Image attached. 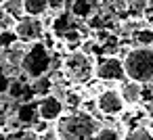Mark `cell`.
Returning a JSON list of instances; mask_svg holds the SVG:
<instances>
[{
    "label": "cell",
    "mask_w": 153,
    "mask_h": 140,
    "mask_svg": "<svg viewBox=\"0 0 153 140\" xmlns=\"http://www.w3.org/2000/svg\"><path fill=\"white\" fill-rule=\"evenodd\" d=\"M55 132L59 140H94L99 130L97 119L86 111H69L63 113L55 121Z\"/></svg>",
    "instance_id": "cell-1"
},
{
    "label": "cell",
    "mask_w": 153,
    "mask_h": 140,
    "mask_svg": "<svg viewBox=\"0 0 153 140\" xmlns=\"http://www.w3.org/2000/svg\"><path fill=\"white\" fill-rule=\"evenodd\" d=\"M122 63H124L126 80L136 82L140 86L153 82V48L151 46H134L126 50Z\"/></svg>",
    "instance_id": "cell-2"
},
{
    "label": "cell",
    "mask_w": 153,
    "mask_h": 140,
    "mask_svg": "<svg viewBox=\"0 0 153 140\" xmlns=\"http://www.w3.org/2000/svg\"><path fill=\"white\" fill-rule=\"evenodd\" d=\"M63 73L67 80H71L76 84H86L94 75V61L90 55H86L82 50L69 52L63 59Z\"/></svg>",
    "instance_id": "cell-3"
},
{
    "label": "cell",
    "mask_w": 153,
    "mask_h": 140,
    "mask_svg": "<svg viewBox=\"0 0 153 140\" xmlns=\"http://www.w3.org/2000/svg\"><path fill=\"white\" fill-rule=\"evenodd\" d=\"M19 67L23 69V73H27L34 80L44 77L46 71L51 69V52H48V48L42 42H34L23 52V59H21V65Z\"/></svg>",
    "instance_id": "cell-4"
},
{
    "label": "cell",
    "mask_w": 153,
    "mask_h": 140,
    "mask_svg": "<svg viewBox=\"0 0 153 140\" xmlns=\"http://www.w3.org/2000/svg\"><path fill=\"white\" fill-rule=\"evenodd\" d=\"M94 75L101 82H124L126 80V71H124L122 59L117 55L103 57L99 63H94Z\"/></svg>",
    "instance_id": "cell-5"
},
{
    "label": "cell",
    "mask_w": 153,
    "mask_h": 140,
    "mask_svg": "<svg viewBox=\"0 0 153 140\" xmlns=\"http://www.w3.org/2000/svg\"><path fill=\"white\" fill-rule=\"evenodd\" d=\"M13 34H15L17 40L34 44V42H40V40H42L44 25H42L40 19H34V17H21L19 21H15Z\"/></svg>",
    "instance_id": "cell-6"
},
{
    "label": "cell",
    "mask_w": 153,
    "mask_h": 140,
    "mask_svg": "<svg viewBox=\"0 0 153 140\" xmlns=\"http://www.w3.org/2000/svg\"><path fill=\"white\" fill-rule=\"evenodd\" d=\"M94 105H97L99 113H103V115H107V117H117V115H122V111H124V107H126L124 100H122V96H120V92H117L115 88L101 90V94L97 96Z\"/></svg>",
    "instance_id": "cell-7"
},
{
    "label": "cell",
    "mask_w": 153,
    "mask_h": 140,
    "mask_svg": "<svg viewBox=\"0 0 153 140\" xmlns=\"http://www.w3.org/2000/svg\"><path fill=\"white\" fill-rule=\"evenodd\" d=\"M63 109H65L63 100H61L59 96H55V94H46V96L36 105V113H38V117H40L42 121H46V123L57 121V119L63 115Z\"/></svg>",
    "instance_id": "cell-8"
},
{
    "label": "cell",
    "mask_w": 153,
    "mask_h": 140,
    "mask_svg": "<svg viewBox=\"0 0 153 140\" xmlns=\"http://www.w3.org/2000/svg\"><path fill=\"white\" fill-rule=\"evenodd\" d=\"M117 92H120L124 105H138V102L143 100V86L136 84V82H130V80L124 82Z\"/></svg>",
    "instance_id": "cell-9"
},
{
    "label": "cell",
    "mask_w": 153,
    "mask_h": 140,
    "mask_svg": "<svg viewBox=\"0 0 153 140\" xmlns=\"http://www.w3.org/2000/svg\"><path fill=\"white\" fill-rule=\"evenodd\" d=\"M23 2V15L40 19L48 11V0H21Z\"/></svg>",
    "instance_id": "cell-10"
},
{
    "label": "cell",
    "mask_w": 153,
    "mask_h": 140,
    "mask_svg": "<svg viewBox=\"0 0 153 140\" xmlns=\"http://www.w3.org/2000/svg\"><path fill=\"white\" fill-rule=\"evenodd\" d=\"M71 13L80 19H90L94 15V0H69Z\"/></svg>",
    "instance_id": "cell-11"
},
{
    "label": "cell",
    "mask_w": 153,
    "mask_h": 140,
    "mask_svg": "<svg viewBox=\"0 0 153 140\" xmlns=\"http://www.w3.org/2000/svg\"><path fill=\"white\" fill-rule=\"evenodd\" d=\"M0 140H40V136H38L36 130L19 127V130H13V132H2L0 134Z\"/></svg>",
    "instance_id": "cell-12"
},
{
    "label": "cell",
    "mask_w": 153,
    "mask_h": 140,
    "mask_svg": "<svg viewBox=\"0 0 153 140\" xmlns=\"http://www.w3.org/2000/svg\"><path fill=\"white\" fill-rule=\"evenodd\" d=\"M122 140H153V134L145 125H134L122 136Z\"/></svg>",
    "instance_id": "cell-13"
},
{
    "label": "cell",
    "mask_w": 153,
    "mask_h": 140,
    "mask_svg": "<svg viewBox=\"0 0 153 140\" xmlns=\"http://www.w3.org/2000/svg\"><path fill=\"white\" fill-rule=\"evenodd\" d=\"M2 9L15 21H19L21 17H25L23 15V2H21V0H7V2H2Z\"/></svg>",
    "instance_id": "cell-14"
},
{
    "label": "cell",
    "mask_w": 153,
    "mask_h": 140,
    "mask_svg": "<svg viewBox=\"0 0 153 140\" xmlns=\"http://www.w3.org/2000/svg\"><path fill=\"white\" fill-rule=\"evenodd\" d=\"M122 132L117 130V127H113V125H99V130H97V134H94V140H122Z\"/></svg>",
    "instance_id": "cell-15"
},
{
    "label": "cell",
    "mask_w": 153,
    "mask_h": 140,
    "mask_svg": "<svg viewBox=\"0 0 153 140\" xmlns=\"http://www.w3.org/2000/svg\"><path fill=\"white\" fill-rule=\"evenodd\" d=\"M9 84H11V75H9V69H7V59H4V52L0 50V94L7 92Z\"/></svg>",
    "instance_id": "cell-16"
},
{
    "label": "cell",
    "mask_w": 153,
    "mask_h": 140,
    "mask_svg": "<svg viewBox=\"0 0 153 140\" xmlns=\"http://www.w3.org/2000/svg\"><path fill=\"white\" fill-rule=\"evenodd\" d=\"M63 40H65V46H71V48H76L78 44H82V34L78 32V29H67L65 34H63Z\"/></svg>",
    "instance_id": "cell-17"
},
{
    "label": "cell",
    "mask_w": 153,
    "mask_h": 140,
    "mask_svg": "<svg viewBox=\"0 0 153 140\" xmlns=\"http://www.w3.org/2000/svg\"><path fill=\"white\" fill-rule=\"evenodd\" d=\"M134 38L140 42V46H151L153 44V29H138Z\"/></svg>",
    "instance_id": "cell-18"
},
{
    "label": "cell",
    "mask_w": 153,
    "mask_h": 140,
    "mask_svg": "<svg viewBox=\"0 0 153 140\" xmlns=\"http://www.w3.org/2000/svg\"><path fill=\"white\" fill-rule=\"evenodd\" d=\"M143 17H145L147 23H153V0H149V2L145 4V9H143Z\"/></svg>",
    "instance_id": "cell-19"
},
{
    "label": "cell",
    "mask_w": 153,
    "mask_h": 140,
    "mask_svg": "<svg viewBox=\"0 0 153 140\" xmlns=\"http://www.w3.org/2000/svg\"><path fill=\"white\" fill-rule=\"evenodd\" d=\"M67 4V0H48V9L51 11H61Z\"/></svg>",
    "instance_id": "cell-20"
},
{
    "label": "cell",
    "mask_w": 153,
    "mask_h": 140,
    "mask_svg": "<svg viewBox=\"0 0 153 140\" xmlns=\"http://www.w3.org/2000/svg\"><path fill=\"white\" fill-rule=\"evenodd\" d=\"M7 113H9V109H7L4 105H0V125L7 121Z\"/></svg>",
    "instance_id": "cell-21"
},
{
    "label": "cell",
    "mask_w": 153,
    "mask_h": 140,
    "mask_svg": "<svg viewBox=\"0 0 153 140\" xmlns=\"http://www.w3.org/2000/svg\"><path fill=\"white\" fill-rule=\"evenodd\" d=\"M149 117H151V121H153V107L149 109Z\"/></svg>",
    "instance_id": "cell-22"
},
{
    "label": "cell",
    "mask_w": 153,
    "mask_h": 140,
    "mask_svg": "<svg viewBox=\"0 0 153 140\" xmlns=\"http://www.w3.org/2000/svg\"><path fill=\"white\" fill-rule=\"evenodd\" d=\"M0 2H7V0H0Z\"/></svg>",
    "instance_id": "cell-23"
}]
</instances>
